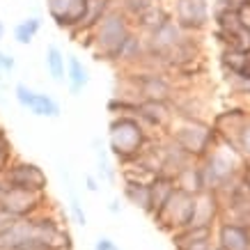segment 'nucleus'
Segmentation results:
<instances>
[{
	"label": "nucleus",
	"mask_w": 250,
	"mask_h": 250,
	"mask_svg": "<svg viewBox=\"0 0 250 250\" xmlns=\"http://www.w3.org/2000/svg\"><path fill=\"white\" fill-rule=\"evenodd\" d=\"M133 32V23L122 14L117 5L108 12L101 21L97 23V28L90 35H81L76 37L81 42V46L92 48L97 60H106V62H117L122 46L126 44L129 35Z\"/></svg>",
	"instance_id": "nucleus-1"
},
{
	"label": "nucleus",
	"mask_w": 250,
	"mask_h": 250,
	"mask_svg": "<svg viewBox=\"0 0 250 250\" xmlns=\"http://www.w3.org/2000/svg\"><path fill=\"white\" fill-rule=\"evenodd\" d=\"M149 140V131L133 115H115L108 124V149L122 166L136 161Z\"/></svg>",
	"instance_id": "nucleus-2"
},
{
	"label": "nucleus",
	"mask_w": 250,
	"mask_h": 250,
	"mask_svg": "<svg viewBox=\"0 0 250 250\" xmlns=\"http://www.w3.org/2000/svg\"><path fill=\"white\" fill-rule=\"evenodd\" d=\"M200 163V170H202V179H205V188L207 190H218L228 188L232 182L239 179V174L243 172V163L241 156L234 152V147L225 140H220L213 145V149L207 154Z\"/></svg>",
	"instance_id": "nucleus-3"
},
{
	"label": "nucleus",
	"mask_w": 250,
	"mask_h": 250,
	"mask_svg": "<svg viewBox=\"0 0 250 250\" xmlns=\"http://www.w3.org/2000/svg\"><path fill=\"white\" fill-rule=\"evenodd\" d=\"M166 136L172 138L193 161H202L213 149V145L218 143V136L213 131L211 122L202 120H179V117H174Z\"/></svg>",
	"instance_id": "nucleus-4"
},
{
	"label": "nucleus",
	"mask_w": 250,
	"mask_h": 250,
	"mask_svg": "<svg viewBox=\"0 0 250 250\" xmlns=\"http://www.w3.org/2000/svg\"><path fill=\"white\" fill-rule=\"evenodd\" d=\"M193 209H195V195H188L184 190L174 188V193L170 195V200L161 209L159 216L154 218V223L163 232H167V234L172 236L193 225Z\"/></svg>",
	"instance_id": "nucleus-5"
},
{
	"label": "nucleus",
	"mask_w": 250,
	"mask_h": 250,
	"mask_svg": "<svg viewBox=\"0 0 250 250\" xmlns=\"http://www.w3.org/2000/svg\"><path fill=\"white\" fill-rule=\"evenodd\" d=\"M48 209L46 193H32V190L9 188L2 184L0 188V211L12 216L14 220H25Z\"/></svg>",
	"instance_id": "nucleus-6"
},
{
	"label": "nucleus",
	"mask_w": 250,
	"mask_h": 250,
	"mask_svg": "<svg viewBox=\"0 0 250 250\" xmlns=\"http://www.w3.org/2000/svg\"><path fill=\"white\" fill-rule=\"evenodd\" d=\"M0 179L9 188H21V190H32V193H46L48 188V177L37 163L25 161L21 156H16L7 166V170L0 174Z\"/></svg>",
	"instance_id": "nucleus-7"
},
{
	"label": "nucleus",
	"mask_w": 250,
	"mask_h": 250,
	"mask_svg": "<svg viewBox=\"0 0 250 250\" xmlns=\"http://www.w3.org/2000/svg\"><path fill=\"white\" fill-rule=\"evenodd\" d=\"M172 21L186 35H200L211 23V7L209 0H174Z\"/></svg>",
	"instance_id": "nucleus-8"
},
{
	"label": "nucleus",
	"mask_w": 250,
	"mask_h": 250,
	"mask_svg": "<svg viewBox=\"0 0 250 250\" xmlns=\"http://www.w3.org/2000/svg\"><path fill=\"white\" fill-rule=\"evenodd\" d=\"M14 97L19 101V106H23L25 110H30L37 117H48V120H58L62 115V106L58 104V99H53L51 94L32 90L30 85L16 83L14 85Z\"/></svg>",
	"instance_id": "nucleus-9"
},
{
	"label": "nucleus",
	"mask_w": 250,
	"mask_h": 250,
	"mask_svg": "<svg viewBox=\"0 0 250 250\" xmlns=\"http://www.w3.org/2000/svg\"><path fill=\"white\" fill-rule=\"evenodd\" d=\"M46 9L60 30L76 32L87 14V0H46Z\"/></svg>",
	"instance_id": "nucleus-10"
},
{
	"label": "nucleus",
	"mask_w": 250,
	"mask_h": 250,
	"mask_svg": "<svg viewBox=\"0 0 250 250\" xmlns=\"http://www.w3.org/2000/svg\"><path fill=\"white\" fill-rule=\"evenodd\" d=\"M213 241L218 250H250V225L218 220L213 228Z\"/></svg>",
	"instance_id": "nucleus-11"
},
{
	"label": "nucleus",
	"mask_w": 250,
	"mask_h": 250,
	"mask_svg": "<svg viewBox=\"0 0 250 250\" xmlns=\"http://www.w3.org/2000/svg\"><path fill=\"white\" fill-rule=\"evenodd\" d=\"M250 120V110L248 108H228V110H223V113H218L216 117H213L211 126L213 131H216V136L220 138V140H225V143H234V138L239 136V131L246 126V122Z\"/></svg>",
	"instance_id": "nucleus-12"
},
{
	"label": "nucleus",
	"mask_w": 250,
	"mask_h": 250,
	"mask_svg": "<svg viewBox=\"0 0 250 250\" xmlns=\"http://www.w3.org/2000/svg\"><path fill=\"white\" fill-rule=\"evenodd\" d=\"M133 117L143 122L145 129H159L166 131V133L170 129V124L174 122V113L170 104H156V101H138Z\"/></svg>",
	"instance_id": "nucleus-13"
},
{
	"label": "nucleus",
	"mask_w": 250,
	"mask_h": 250,
	"mask_svg": "<svg viewBox=\"0 0 250 250\" xmlns=\"http://www.w3.org/2000/svg\"><path fill=\"white\" fill-rule=\"evenodd\" d=\"M223 209L220 200L213 190H202L195 195V209H193V225L190 228H216Z\"/></svg>",
	"instance_id": "nucleus-14"
},
{
	"label": "nucleus",
	"mask_w": 250,
	"mask_h": 250,
	"mask_svg": "<svg viewBox=\"0 0 250 250\" xmlns=\"http://www.w3.org/2000/svg\"><path fill=\"white\" fill-rule=\"evenodd\" d=\"M174 179L167 174H159L149 182V218H156L161 213V209L166 207V202L170 200V195L174 193Z\"/></svg>",
	"instance_id": "nucleus-15"
},
{
	"label": "nucleus",
	"mask_w": 250,
	"mask_h": 250,
	"mask_svg": "<svg viewBox=\"0 0 250 250\" xmlns=\"http://www.w3.org/2000/svg\"><path fill=\"white\" fill-rule=\"evenodd\" d=\"M64 81H67V87L74 97H78L90 85V71H87V67L83 64L81 58L67 55V74H64Z\"/></svg>",
	"instance_id": "nucleus-16"
},
{
	"label": "nucleus",
	"mask_w": 250,
	"mask_h": 250,
	"mask_svg": "<svg viewBox=\"0 0 250 250\" xmlns=\"http://www.w3.org/2000/svg\"><path fill=\"white\" fill-rule=\"evenodd\" d=\"M174 186L184 193H188V195H197V193H202L205 188V179H202V170H200V163L193 161L190 166H186L182 172L174 174Z\"/></svg>",
	"instance_id": "nucleus-17"
},
{
	"label": "nucleus",
	"mask_w": 250,
	"mask_h": 250,
	"mask_svg": "<svg viewBox=\"0 0 250 250\" xmlns=\"http://www.w3.org/2000/svg\"><path fill=\"white\" fill-rule=\"evenodd\" d=\"M113 7H115V0H87V14H85V19H83V25H81L76 32H71V35H74V37L90 35V32L97 28V23Z\"/></svg>",
	"instance_id": "nucleus-18"
},
{
	"label": "nucleus",
	"mask_w": 250,
	"mask_h": 250,
	"mask_svg": "<svg viewBox=\"0 0 250 250\" xmlns=\"http://www.w3.org/2000/svg\"><path fill=\"white\" fill-rule=\"evenodd\" d=\"M46 71L55 83H64V74H67V55L58 44L46 46Z\"/></svg>",
	"instance_id": "nucleus-19"
},
{
	"label": "nucleus",
	"mask_w": 250,
	"mask_h": 250,
	"mask_svg": "<svg viewBox=\"0 0 250 250\" xmlns=\"http://www.w3.org/2000/svg\"><path fill=\"white\" fill-rule=\"evenodd\" d=\"M124 200L129 202V205H133L136 209H140V211H145L147 216H149V184L145 182H126L124 179Z\"/></svg>",
	"instance_id": "nucleus-20"
},
{
	"label": "nucleus",
	"mask_w": 250,
	"mask_h": 250,
	"mask_svg": "<svg viewBox=\"0 0 250 250\" xmlns=\"http://www.w3.org/2000/svg\"><path fill=\"white\" fill-rule=\"evenodd\" d=\"M42 25H44V19H42V16H25L23 21H19L14 25V42L21 46L32 44V39L39 35Z\"/></svg>",
	"instance_id": "nucleus-21"
},
{
	"label": "nucleus",
	"mask_w": 250,
	"mask_h": 250,
	"mask_svg": "<svg viewBox=\"0 0 250 250\" xmlns=\"http://www.w3.org/2000/svg\"><path fill=\"white\" fill-rule=\"evenodd\" d=\"M161 0H115V5L131 23H136L140 16H145L152 7H156Z\"/></svg>",
	"instance_id": "nucleus-22"
},
{
	"label": "nucleus",
	"mask_w": 250,
	"mask_h": 250,
	"mask_svg": "<svg viewBox=\"0 0 250 250\" xmlns=\"http://www.w3.org/2000/svg\"><path fill=\"white\" fill-rule=\"evenodd\" d=\"M92 145H94V152H97V179L99 182H110L113 184L115 179H117V172H115V167L110 166V161H108L106 149L99 145V138H94Z\"/></svg>",
	"instance_id": "nucleus-23"
},
{
	"label": "nucleus",
	"mask_w": 250,
	"mask_h": 250,
	"mask_svg": "<svg viewBox=\"0 0 250 250\" xmlns=\"http://www.w3.org/2000/svg\"><path fill=\"white\" fill-rule=\"evenodd\" d=\"M232 147H234V152L241 156L243 163H250V120L246 122V126L239 131V136L234 138Z\"/></svg>",
	"instance_id": "nucleus-24"
},
{
	"label": "nucleus",
	"mask_w": 250,
	"mask_h": 250,
	"mask_svg": "<svg viewBox=\"0 0 250 250\" xmlns=\"http://www.w3.org/2000/svg\"><path fill=\"white\" fill-rule=\"evenodd\" d=\"M14 159H16L14 145H12V140H9L7 131L0 126V174L7 170V166H9V163H12Z\"/></svg>",
	"instance_id": "nucleus-25"
},
{
	"label": "nucleus",
	"mask_w": 250,
	"mask_h": 250,
	"mask_svg": "<svg viewBox=\"0 0 250 250\" xmlns=\"http://www.w3.org/2000/svg\"><path fill=\"white\" fill-rule=\"evenodd\" d=\"M225 81L236 94L250 97V74H225Z\"/></svg>",
	"instance_id": "nucleus-26"
},
{
	"label": "nucleus",
	"mask_w": 250,
	"mask_h": 250,
	"mask_svg": "<svg viewBox=\"0 0 250 250\" xmlns=\"http://www.w3.org/2000/svg\"><path fill=\"white\" fill-rule=\"evenodd\" d=\"M14 69H16V60H14V55L0 48V74H12Z\"/></svg>",
	"instance_id": "nucleus-27"
},
{
	"label": "nucleus",
	"mask_w": 250,
	"mask_h": 250,
	"mask_svg": "<svg viewBox=\"0 0 250 250\" xmlns=\"http://www.w3.org/2000/svg\"><path fill=\"white\" fill-rule=\"evenodd\" d=\"M117 246H115V241L110 239V236H99L97 241H94V250H115Z\"/></svg>",
	"instance_id": "nucleus-28"
},
{
	"label": "nucleus",
	"mask_w": 250,
	"mask_h": 250,
	"mask_svg": "<svg viewBox=\"0 0 250 250\" xmlns=\"http://www.w3.org/2000/svg\"><path fill=\"white\" fill-rule=\"evenodd\" d=\"M236 14H239V21H241V25H243V28H246V30L250 32V5H246V7H241V9H239V12H236Z\"/></svg>",
	"instance_id": "nucleus-29"
},
{
	"label": "nucleus",
	"mask_w": 250,
	"mask_h": 250,
	"mask_svg": "<svg viewBox=\"0 0 250 250\" xmlns=\"http://www.w3.org/2000/svg\"><path fill=\"white\" fill-rule=\"evenodd\" d=\"M99 179L94 177V174H85V188L90 190V193H99Z\"/></svg>",
	"instance_id": "nucleus-30"
},
{
	"label": "nucleus",
	"mask_w": 250,
	"mask_h": 250,
	"mask_svg": "<svg viewBox=\"0 0 250 250\" xmlns=\"http://www.w3.org/2000/svg\"><path fill=\"white\" fill-rule=\"evenodd\" d=\"M108 211L113 213V216H117V213L122 211V205H120V200L115 197V200H110V205H108Z\"/></svg>",
	"instance_id": "nucleus-31"
},
{
	"label": "nucleus",
	"mask_w": 250,
	"mask_h": 250,
	"mask_svg": "<svg viewBox=\"0 0 250 250\" xmlns=\"http://www.w3.org/2000/svg\"><path fill=\"white\" fill-rule=\"evenodd\" d=\"M243 177H246V182L250 184V163H246V166H243Z\"/></svg>",
	"instance_id": "nucleus-32"
},
{
	"label": "nucleus",
	"mask_w": 250,
	"mask_h": 250,
	"mask_svg": "<svg viewBox=\"0 0 250 250\" xmlns=\"http://www.w3.org/2000/svg\"><path fill=\"white\" fill-rule=\"evenodd\" d=\"M2 37H5V25H2V21H0V42H2Z\"/></svg>",
	"instance_id": "nucleus-33"
},
{
	"label": "nucleus",
	"mask_w": 250,
	"mask_h": 250,
	"mask_svg": "<svg viewBox=\"0 0 250 250\" xmlns=\"http://www.w3.org/2000/svg\"><path fill=\"white\" fill-rule=\"evenodd\" d=\"M209 250H218V248H216V246H211V248H209Z\"/></svg>",
	"instance_id": "nucleus-34"
},
{
	"label": "nucleus",
	"mask_w": 250,
	"mask_h": 250,
	"mask_svg": "<svg viewBox=\"0 0 250 250\" xmlns=\"http://www.w3.org/2000/svg\"><path fill=\"white\" fill-rule=\"evenodd\" d=\"M0 188H2V179H0Z\"/></svg>",
	"instance_id": "nucleus-35"
},
{
	"label": "nucleus",
	"mask_w": 250,
	"mask_h": 250,
	"mask_svg": "<svg viewBox=\"0 0 250 250\" xmlns=\"http://www.w3.org/2000/svg\"><path fill=\"white\" fill-rule=\"evenodd\" d=\"M115 250H122V248H115Z\"/></svg>",
	"instance_id": "nucleus-36"
}]
</instances>
